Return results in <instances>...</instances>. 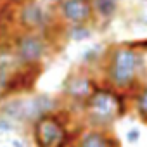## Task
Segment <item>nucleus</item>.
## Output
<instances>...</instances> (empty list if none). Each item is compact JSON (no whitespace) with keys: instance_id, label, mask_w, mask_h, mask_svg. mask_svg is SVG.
<instances>
[{"instance_id":"f257e3e1","label":"nucleus","mask_w":147,"mask_h":147,"mask_svg":"<svg viewBox=\"0 0 147 147\" xmlns=\"http://www.w3.org/2000/svg\"><path fill=\"white\" fill-rule=\"evenodd\" d=\"M99 71L102 83L131 95L147 83V54L133 49L128 42L111 45L106 49Z\"/></svg>"},{"instance_id":"f03ea898","label":"nucleus","mask_w":147,"mask_h":147,"mask_svg":"<svg viewBox=\"0 0 147 147\" xmlns=\"http://www.w3.org/2000/svg\"><path fill=\"white\" fill-rule=\"evenodd\" d=\"M130 113V95L99 82L80 111L85 128L113 130L114 123Z\"/></svg>"},{"instance_id":"7ed1b4c3","label":"nucleus","mask_w":147,"mask_h":147,"mask_svg":"<svg viewBox=\"0 0 147 147\" xmlns=\"http://www.w3.org/2000/svg\"><path fill=\"white\" fill-rule=\"evenodd\" d=\"M83 128L85 125L75 119V113L62 106L36 119L30 126V135L35 147H73Z\"/></svg>"},{"instance_id":"20e7f679","label":"nucleus","mask_w":147,"mask_h":147,"mask_svg":"<svg viewBox=\"0 0 147 147\" xmlns=\"http://www.w3.org/2000/svg\"><path fill=\"white\" fill-rule=\"evenodd\" d=\"M11 45L18 64L21 66H43V62L54 54L55 43L36 31L14 30L11 35Z\"/></svg>"},{"instance_id":"39448f33","label":"nucleus","mask_w":147,"mask_h":147,"mask_svg":"<svg viewBox=\"0 0 147 147\" xmlns=\"http://www.w3.org/2000/svg\"><path fill=\"white\" fill-rule=\"evenodd\" d=\"M100 82L99 76H95V73L83 69L82 66H76L73 71H69L62 85H61V100L67 109H71L75 114L80 116V111L87 99L92 95L94 88Z\"/></svg>"},{"instance_id":"423d86ee","label":"nucleus","mask_w":147,"mask_h":147,"mask_svg":"<svg viewBox=\"0 0 147 147\" xmlns=\"http://www.w3.org/2000/svg\"><path fill=\"white\" fill-rule=\"evenodd\" d=\"M64 102L59 95H50L45 92H33L30 95H24V125L30 128L36 119L55 113L61 109Z\"/></svg>"},{"instance_id":"0eeeda50","label":"nucleus","mask_w":147,"mask_h":147,"mask_svg":"<svg viewBox=\"0 0 147 147\" xmlns=\"http://www.w3.org/2000/svg\"><path fill=\"white\" fill-rule=\"evenodd\" d=\"M54 11H55L57 19L64 26L94 24L95 23L92 0H62Z\"/></svg>"},{"instance_id":"6e6552de","label":"nucleus","mask_w":147,"mask_h":147,"mask_svg":"<svg viewBox=\"0 0 147 147\" xmlns=\"http://www.w3.org/2000/svg\"><path fill=\"white\" fill-rule=\"evenodd\" d=\"M43 73V66H18L9 80L7 99L14 95H30L36 90L38 80Z\"/></svg>"},{"instance_id":"1a4fd4ad","label":"nucleus","mask_w":147,"mask_h":147,"mask_svg":"<svg viewBox=\"0 0 147 147\" xmlns=\"http://www.w3.org/2000/svg\"><path fill=\"white\" fill-rule=\"evenodd\" d=\"M73 147H121V140L113 130L83 128Z\"/></svg>"},{"instance_id":"9d476101","label":"nucleus","mask_w":147,"mask_h":147,"mask_svg":"<svg viewBox=\"0 0 147 147\" xmlns=\"http://www.w3.org/2000/svg\"><path fill=\"white\" fill-rule=\"evenodd\" d=\"M0 116L12 121L19 128L26 130L24 125V95H14L0 102Z\"/></svg>"},{"instance_id":"9b49d317","label":"nucleus","mask_w":147,"mask_h":147,"mask_svg":"<svg viewBox=\"0 0 147 147\" xmlns=\"http://www.w3.org/2000/svg\"><path fill=\"white\" fill-rule=\"evenodd\" d=\"M119 4L121 0H92V9L95 16V23L107 24L111 23L116 14L119 12Z\"/></svg>"},{"instance_id":"f8f14e48","label":"nucleus","mask_w":147,"mask_h":147,"mask_svg":"<svg viewBox=\"0 0 147 147\" xmlns=\"http://www.w3.org/2000/svg\"><path fill=\"white\" fill-rule=\"evenodd\" d=\"M104 55H106L104 45H92V47H88V49H85L82 52V55H80V66L83 69H88V71L95 73L100 67V64L104 61Z\"/></svg>"},{"instance_id":"ddd939ff","label":"nucleus","mask_w":147,"mask_h":147,"mask_svg":"<svg viewBox=\"0 0 147 147\" xmlns=\"http://www.w3.org/2000/svg\"><path fill=\"white\" fill-rule=\"evenodd\" d=\"M130 109L142 123L147 125V83L130 95Z\"/></svg>"},{"instance_id":"4468645a","label":"nucleus","mask_w":147,"mask_h":147,"mask_svg":"<svg viewBox=\"0 0 147 147\" xmlns=\"http://www.w3.org/2000/svg\"><path fill=\"white\" fill-rule=\"evenodd\" d=\"M94 35L92 24H76V26H64V40L69 42H87Z\"/></svg>"},{"instance_id":"2eb2a0df","label":"nucleus","mask_w":147,"mask_h":147,"mask_svg":"<svg viewBox=\"0 0 147 147\" xmlns=\"http://www.w3.org/2000/svg\"><path fill=\"white\" fill-rule=\"evenodd\" d=\"M16 131H23V128H19L12 121H9V119L0 116V133H2V135H9V133H16Z\"/></svg>"},{"instance_id":"dca6fc26","label":"nucleus","mask_w":147,"mask_h":147,"mask_svg":"<svg viewBox=\"0 0 147 147\" xmlns=\"http://www.w3.org/2000/svg\"><path fill=\"white\" fill-rule=\"evenodd\" d=\"M140 140V130L138 128H130L126 131V142L128 144H137Z\"/></svg>"},{"instance_id":"f3484780","label":"nucleus","mask_w":147,"mask_h":147,"mask_svg":"<svg viewBox=\"0 0 147 147\" xmlns=\"http://www.w3.org/2000/svg\"><path fill=\"white\" fill-rule=\"evenodd\" d=\"M133 49H137V50H140V52H144V54H147V38H142V40H133V42H128Z\"/></svg>"},{"instance_id":"a211bd4d","label":"nucleus","mask_w":147,"mask_h":147,"mask_svg":"<svg viewBox=\"0 0 147 147\" xmlns=\"http://www.w3.org/2000/svg\"><path fill=\"white\" fill-rule=\"evenodd\" d=\"M40 2H42V4H45L47 7H52V9H55V7H57L61 2H62V0H40Z\"/></svg>"},{"instance_id":"6ab92c4d","label":"nucleus","mask_w":147,"mask_h":147,"mask_svg":"<svg viewBox=\"0 0 147 147\" xmlns=\"http://www.w3.org/2000/svg\"><path fill=\"white\" fill-rule=\"evenodd\" d=\"M11 145H12V147H28V144H26L23 138H12V140H11Z\"/></svg>"},{"instance_id":"aec40b11","label":"nucleus","mask_w":147,"mask_h":147,"mask_svg":"<svg viewBox=\"0 0 147 147\" xmlns=\"http://www.w3.org/2000/svg\"><path fill=\"white\" fill-rule=\"evenodd\" d=\"M5 147H9V145H5Z\"/></svg>"},{"instance_id":"412c9836","label":"nucleus","mask_w":147,"mask_h":147,"mask_svg":"<svg viewBox=\"0 0 147 147\" xmlns=\"http://www.w3.org/2000/svg\"><path fill=\"white\" fill-rule=\"evenodd\" d=\"M145 2H147V0H145Z\"/></svg>"}]
</instances>
